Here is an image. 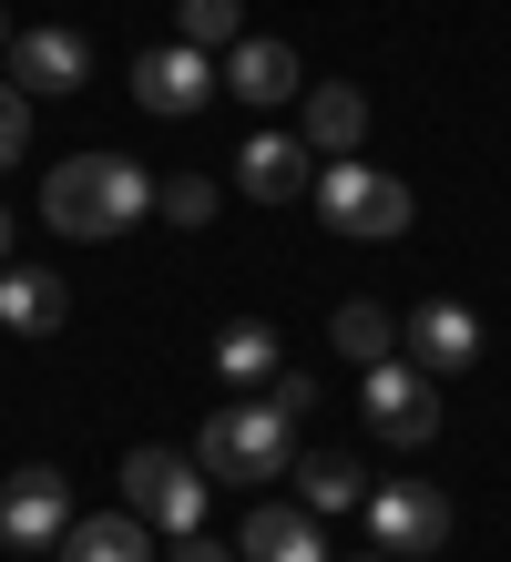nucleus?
<instances>
[{
	"instance_id": "12",
	"label": "nucleus",
	"mask_w": 511,
	"mask_h": 562,
	"mask_svg": "<svg viewBox=\"0 0 511 562\" xmlns=\"http://www.w3.org/2000/svg\"><path fill=\"white\" fill-rule=\"evenodd\" d=\"M235 552L246 562H327V532H318L307 502H256L246 532H235Z\"/></svg>"
},
{
	"instance_id": "15",
	"label": "nucleus",
	"mask_w": 511,
	"mask_h": 562,
	"mask_svg": "<svg viewBox=\"0 0 511 562\" xmlns=\"http://www.w3.org/2000/svg\"><path fill=\"white\" fill-rule=\"evenodd\" d=\"M62 562H154V521L144 512H82L62 532Z\"/></svg>"
},
{
	"instance_id": "24",
	"label": "nucleus",
	"mask_w": 511,
	"mask_h": 562,
	"mask_svg": "<svg viewBox=\"0 0 511 562\" xmlns=\"http://www.w3.org/2000/svg\"><path fill=\"white\" fill-rule=\"evenodd\" d=\"M0 52H11V11H0Z\"/></svg>"
},
{
	"instance_id": "3",
	"label": "nucleus",
	"mask_w": 511,
	"mask_h": 562,
	"mask_svg": "<svg viewBox=\"0 0 511 562\" xmlns=\"http://www.w3.org/2000/svg\"><path fill=\"white\" fill-rule=\"evenodd\" d=\"M307 205H318L337 236H368V246H389V236H409V184L399 175H379V164H358V154H337V164H318V184H307Z\"/></svg>"
},
{
	"instance_id": "13",
	"label": "nucleus",
	"mask_w": 511,
	"mask_h": 562,
	"mask_svg": "<svg viewBox=\"0 0 511 562\" xmlns=\"http://www.w3.org/2000/svg\"><path fill=\"white\" fill-rule=\"evenodd\" d=\"M225 92H235V103H256V113H277V103L307 92V72H297L287 42H256V31H246V42L225 52Z\"/></svg>"
},
{
	"instance_id": "10",
	"label": "nucleus",
	"mask_w": 511,
	"mask_h": 562,
	"mask_svg": "<svg viewBox=\"0 0 511 562\" xmlns=\"http://www.w3.org/2000/svg\"><path fill=\"white\" fill-rule=\"evenodd\" d=\"M11 82L21 92H82L92 82V42H82V31H62V21L21 31V42H11Z\"/></svg>"
},
{
	"instance_id": "4",
	"label": "nucleus",
	"mask_w": 511,
	"mask_h": 562,
	"mask_svg": "<svg viewBox=\"0 0 511 562\" xmlns=\"http://www.w3.org/2000/svg\"><path fill=\"white\" fill-rule=\"evenodd\" d=\"M123 491H133V512L154 521V532H195L204 521V460H185V450H123Z\"/></svg>"
},
{
	"instance_id": "23",
	"label": "nucleus",
	"mask_w": 511,
	"mask_h": 562,
	"mask_svg": "<svg viewBox=\"0 0 511 562\" xmlns=\"http://www.w3.org/2000/svg\"><path fill=\"white\" fill-rule=\"evenodd\" d=\"M175 562H246V552H225V542H204V532H185V542H175Z\"/></svg>"
},
{
	"instance_id": "17",
	"label": "nucleus",
	"mask_w": 511,
	"mask_h": 562,
	"mask_svg": "<svg viewBox=\"0 0 511 562\" xmlns=\"http://www.w3.org/2000/svg\"><path fill=\"white\" fill-rule=\"evenodd\" d=\"M62 317H73V296H62L52 267H0V327H21V338H52Z\"/></svg>"
},
{
	"instance_id": "9",
	"label": "nucleus",
	"mask_w": 511,
	"mask_h": 562,
	"mask_svg": "<svg viewBox=\"0 0 511 562\" xmlns=\"http://www.w3.org/2000/svg\"><path fill=\"white\" fill-rule=\"evenodd\" d=\"M62 532H73V491H62V471H42V460H31L21 481H0V542H11V552L62 542Z\"/></svg>"
},
{
	"instance_id": "22",
	"label": "nucleus",
	"mask_w": 511,
	"mask_h": 562,
	"mask_svg": "<svg viewBox=\"0 0 511 562\" xmlns=\"http://www.w3.org/2000/svg\"><path fill=\"white\" fill-rule=\"evenodd\" d=\"M21 144H31V92L0 82V164H21Z\"/></svg>"
},
{
	"instance_id": "19",
	"label": "nucleus",
	"mask_w": 511,
	"mask_h": 562,
	"mask_svg": "<svg viewBox=\"0 0 511 562\" xmlns=\"http://www.w3.org/2000/svg\"><path fill=\"white\" fill-rule=\"evenodd\" d=\"M215 369L235 379V389H256V379H277V327H225V348H215Z\"/></svg>"
},
{
	"instance_id": "1",
	"label": "nucleus",
	"mask_w": 511,
	"mask_h": 562,
	"mask_svg": "<svg viewBox=\"0 0 511 562\" xmlns=\"http://www.w3.org/2000/svg\"><path fill=\"white\" fill-rule=\"evenodd\" d=\"M144 215H154V175L133 154H73V164H52V175H42V225H52V236H73V246H113Z\"/></svg>"
},
{
	"instance_id": "6",
	"label": "nucleus",
	"mask_w": 511,
	"mask_h": 562,
	"mask_svg": "<svg viewBox=\"0 0 511 562\" xmlns=\"http://www.w3.org/2000/svg\"><path fill=\"white\" fill-rule=\"evenodd\" d=\"M215 61H204L195 42H164V52H144V61H133V103H144V113H164V123H195L204 103H215Z\"/></svg>"
},
{
	"instance_id": "21",
	"label": "nucleus",
	"mask_w": 511,
	"mask_h": 562,
	"mask_svg": "<svg viewBox=\"0 0 511 562\" xmlns=\"http://www.w3.org/2000/svg\"><path fill=\"white\" fill-rule=\"evenodd\" d=\"M185 42L195 52H235L246 42V0H185Z\"/></svg>"
},
{
	"instance_id": "16",
	"label": "nucleus",
	"mask_w": 511,
	"mask_h": 562,
	"mask_svg": "<svg viewBox=\"0 0 511 562\" xmlns=\"http://www.w3.org/2000/svg\"><path fill=\"white\" fill-rule=\"evenodd\" d=\"M368 491H379V481H368L348 450H307V460H297V502L318 512V521H337V512H368Z\"/></svg>"
},
{
	"instance_id": "7",
	"label": "nucleus",
	"mask_w": 511,
	"mask_h": 562,
	"mask_svg": "<svg viewBox=\"0 0 511 562\" xmlns=\"http://www.w3.org/2000/svg\"><path fill=\"white\" fill-rule=\"evenodd\" d=\"M368 532H379V552H440L451 542V502H440L430 481H379L368 491Z\"/></svg>"
},
{
	"instance_id": "11",
	"label": "nucleus",
	"mask_w": 511,
	"mask_h": 562,
	"mask_svg": "<svg viewBox=\"0 0 511 562\" xmlns=\"http://www.w3.org/2000/svg\"><path fill=\"white\" fill-rule=\"evenodd\" d=\"M399 348L420 358L430 379H451V369H470V358H481V317H470L460 296H430V307L399 327Z\"/></svg>"
},
{
	"instance_id": "8",
	"label": "nucleus",
	"mask_w": 511,
	"mask_h": 562,
	"mask_svg": "<svg viewBox=\"0 0 511 562\" xmlns=\"http://www.w3.org/2000/svg\"><path fill=\"white\" fill-rule=\"evenodd\" d=\"M318 184V154H307V134H256L235 144V194H246V205H297V194Z\"/></svg>"
},
{
	"instance_id": "26",
	"label": "nucleus",
	"mask_w": 511,
	"mask_h": 562,
	"mask_svg": "<svg viewBox=\"0 0 511 562\" xmlns=\"http://www.w3.org/2000/svg\"><path fill=\"white\" fill-rule=\"evenodd\" d=\"M358 562H399V552H358Z\"/></svg>"
},
{
	"instance_id": "25",
	"label": "nucleus",
	"mask_w": 511,
	"mask_h": 562,
	"mask_svg": "<svg viewBox=\"0 0 511 562\" xmlns=\"http://www.w3.org/2000/svg\"><path fill=\"white\" fill-rule=\"evenodd\" d=\"M0 256H11V215H0Z\"/></svg>"
},
{
	"instance_id": "2",
	"label": "nucleus",
	"mask_w": 511,
	"mask_h": 562,
	"mask_svg": "<svg viewBox=\"0 0 511 562\" xmlns=\"http://www.w3.org/2000/svg\"><path fill=\"white\" fill-rule=\"evenodd\" d=\"M195 460H204V481H235V491L287 481V471H297V409H277V400H256V389H246V400L204 409Z\"/></svg>"
},
{
	"instance_id": "20",
	"label": "nucleus",
	"mask_w": 511,
	"mask_h": 562,
	"mask_svg": "<svg viewBox=\"0 0 511 562\" xmlns=\"http://www.w3.org/2000/svg\"><path fill=\"white\" fill-rule=\"evenodd\" d=\"M154 215L175 225V236H195V225H215V184H204V175H164L154 184Z\"/></svg>"
},
{
	"instance_id": "14",
	"label": "nucleus",
	"mask_w": 511,
	"mask_h": 562,
	"mask_svg": "<svg viewBox=\"0 0 511 562\" xmlns=\"http://www.w3.org/2000/svg\"><path fill=\"white\" fill-rule=\"evenodd\" d=\"M368 144V92L358 82H307V154L337 164V154H358Z\"/></svg>"
},
{
	"instance_id": "5",
	"label": "nucleus",
	"mask_w": 511,
	"mask_h": 562,
	"mask_svg": "<svg viewBox=\"0 0 511 562\" xmlns=\"http://www.w3.org/2000/svg\"><path fill=\"white\" fill-rule=\"evenodd\" d=\"M358 409H368V429H379L389 450H420L430 429H440V400H430L420 358H379V369H358Z\"/></svg>"
},
{
	"instance_id": "18",
	"label": "nucleus",
	"mask_w": 511,
	"mask_h": 562,
	"mask_svg": "<svg viewBox=\"0 0 511 562\" xmlns=\"http://www.w3.org/2000/svg\"><path fill=\"white\" fill-rule=\"evenodd\" d=\"M327 338H337V358H348V369H379V358H399V317L368 307V296H348V307L327 317Z\"/></svg>"
}]
</instances>
